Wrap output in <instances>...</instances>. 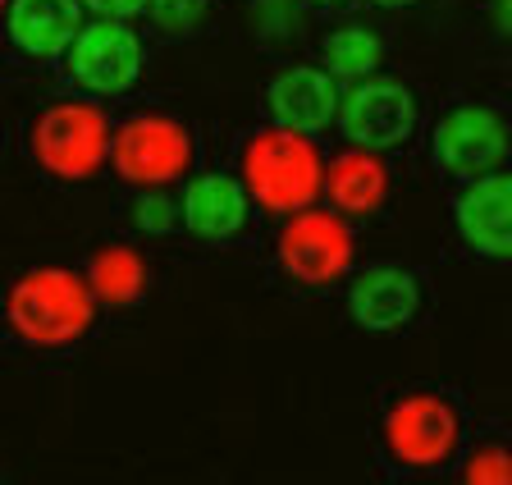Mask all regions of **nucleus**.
Wrapping results in <instances>:
<instances>
[{"label":"nucleus","mask_w":512,"mask_h":485,"mask_svg":"<svg viewBox=\"0 0 512 485\" xmlns=\"http://www.w3.org/2000/svg\"><path fill=\"white\" fill-rule=\"evenodd\" d=\"M5 321L32 348H64L92 330L96 298L87 280L69 266L23 270L5 293Z\"/></svg>","instance_id":"1"},{"label":"nucleus","mask_w":512,"mask_h":485,"mask_svg":"<svg viewBox=\"0 0 512 485\" xmlns=\"http://www.w3.org/2000/svg\"><path fill=\"white\" fill-rule=\"evenodd\" d=\"M243 188L261 211L293 216L302 206H316L325 188V156L316 138L293 129H261L243 142Z\"/></svg>","instance_id":"2"},{"label":"nucleus","mask_w":512,"mask_h":485,"mask_svg":"<svg viewBox=\"0 0 512 485\" xmlns=\"http://www.w3.org/2000/svg\"><path fill=\"white\" fill-rule=\"evenodd\" d=\"M32 156L51 179L83 184L110 165V119L92 101H51L32 124Z\"/></svg>","instance_id":"3"},{"label":"nucleus","mask_w":512,"mask_h":485,"mask_svg":"<svg viewBox=\"0 0 512 485\" xmlns=\"http://www.w3.org/2000/svg\"><path fill=\"white\" fill-rule=\"evenodd\" d=\"M380 440H384L389 463L407 467V472H435V467H444L458 453L462 417L444 394L412 389V394L394 399V408L384 412Z\"/></svg>","instance_id":"4"},{"label":"nucleus","mask_w":512,"mask_h":485,"mask_svg":"<svg viewBox=\"0 0 512 485\" xmlns=\"http://www.w3.org/2000/svg\"><path fill=\"white\" fill-rule=\"evenodd\" d=\"M275 257L288 280L307 284V289H330V284H339L352 270L357 238H352V225L339 211H330V206H302L279 229Z\"/></svg>","instance_id":"5"},{"label":"nucleus","mask_w":512,"mask_h":485,"mask_svg":"<svg viewBox=\"0 0 512 485\" xmlns=\"http://www.w3.org/2000/svg\"><path fill=\"white\" fill-rule=\"evenodd\" d=\"M110 165L133 188H170L192 170V133L174 115H133L110 129Z\"/></svg>","instance_id":"6"},{"label":"nucleus","mask_w":512,"mask_h":485,"mask_svg":"<svg viewBox=\"0 0 512 485\" xmlns=\"http://www.w3.org/2000/svg\"><path fill=\"white\" fill-rule=\"evenodd\" d=\"M416 97L398 78H362L339 97V133L362 151H389L403 147L416 133Z\"/></svg>","instance_id":"7"},{"label":"nucleus","mask_w":512,"mask_h":485,"mask_svg":"<svg viewBox=\"0 0 512 485\" xmlns=\"http://www.w3.org/2000/svg\"><path fill=\"white\" fill-rule=\"evenodd\" d=\"M508 151H512L508 119L494 106H480V101L453 106L430 133V156L453 179H476V174L499 170L508 161Z\"/></svg>","instance_id":"8"},{"label":"nucleus","mask_w":512,"mask_h":485,"mask_svg":"<svg viewBox=\"0 0 512 485\" xmlns=\"http://www.w3.org/2000/svg\"><path fill=\"white\" fill-rule=\"evenodd\" d=\"M64 65H69V78L83 92H92V97H119L142 74V37L128 28V19H92L69 42Z\"/></svg>","instance_id":"9"},{"label":"nucleus","mask_w":512,"mask_h":485,"mask_svg":"<svg viewBox=\"0 0 512 485\" xmlns=\"http://www.w3.org/2000/svg\"><path fill=\"white\" fill-rule=\"evenodd\" d=\"M453 225L476 257L512 261V170L467 179V188L453 197Z\"/></svg>","instance_id":"10"},{"label":"nucleus","mask_w":512,"mask_h":485,"mask_svg":"<svg viewBox=\"0 0 512 485\" xmlns=\"http://www.w3.org/2000/svg\"><path fill=\"white\" fill-rule=\"evenodd\" d=\"M339 97V78L320 65H288L266 87V106L279 129L307 133V138L325 133L339 119Z\"/></svg>","instance_id":"11"},{"label":"nucleus","mask_w":512,"mask_h":485,"mask_svg":"<svg viewBox=\"0 0 512 485\" xmlns=\"http://www.w3.org/2000/svg\"><path fill=\"white\" fill-rule=\"evenodd\" d=\"M416 312H421V280L403 266H371L348 284V316L371 335L403 330Z\"/></svg>","instance_id":"12"},{"label":"nucleus","mask_w":512,"mask_h":485,"mask_svg":"<svg viewBox=\"0 0 512 485\" xmlns=\"http://www.w3.org/2000/svg\"><path fill=\"white\" fill-rule=\"evenodd\" d=\"M247 211H252V197H247L243 179L234 174H197L183 188V206H179V225L202 243H229L234 234L247 229Z\"/></svg>","instance_id":"13"},{"label":"nucleus","mask_w":512,"mask_h":485,"mask_svg":"<svg viewBox=\"0 0 512 485\" xmlns=\"http://www.w3.org/2000/svg\"><path fill=\"white\" fill-rule=\"evenodd\" d=\"M83 28V0H10L5 33L32 60H55Z\"/></svg>","instance_id":"14"},{"label":"nucleus","mask_w":512,"mask_h":485,"mask_svg":"<svg viewBox=\"0 0 512 485\" xmlns=\"http://www.w3.org/2000/svg\"><path fill=\"white\" fill-rule=\"evenodd\" d=\"M320 197H330V211L339 216H371L389 197V170H384L380 151L348 147L325 165V188Z\"/></svg>","instance_id":"15"},{"label":"nucleus","mask_w":512,"mask_h":485,"mask_svg":"<svg viewBox=\"0 0 512 485\" xmlns=\"http://www.w3.org/2000/svg\"><path fill=\"white\" fill-rule=\"evenodd\" d=\"M83 280L96 302H106V307H133V302H142V293H147L151 270L138 248L110 243V248L92 252V266H87Z\"/></svg>","instance_id":"16"},{"label":"nucleus","mask_w":512,"mask_h":485,"mask_svg":"<svg viewBox=\"0 0 512 485\" xmlns=\"http://www.w3.org/2000/svg\"><path fill=\"white\" fill-rule=\"evenodd\" d=\"M320 60H325V74L343 78V83H362V78H375L384 60V37L366 23H343L334 28L325 42H320Z\"/></svg>","instance_id":"17"},{"label":"nucleus","mask_w":512,"mask_h":485,"mask_svg":"<svg viewBox=\"0 0 512 485\" xmlns=\"http://www.w3.org/2000/svg\"><path fill=\"white\" fill-rule=\"evenodd\" d=\"M462 485H512V449L480 444L462 463Z\"/></svg>","instance_id":"18"},{"label":"nucleus","mask_w":512,"mask_h":485,"mask_svg":"<svg viewBox=\"0 0 512 485\" xmlns=\"http://www.w3.org/2000/svg\"><path fill=\"white\" fill-rule=\"evenodd\" d=\"M133 225L142 234H174L179 229V202L165 188H142V197L133 202Z\"/></svg>","instance_id":"19"},{"label":"nucleus","mask_w":512,"mask_h":485,"mask_svg":"<svg viewBox=\"0 0 512 485\" xmlns=\"http://www.w3.org/2000/svg\"><path fill=\"white\" fill-rule=\"evenodd\" d=\"M211 0H147V14L160 33H192L206 19Z\"/></svg>","instance_id":"20"},{"label":"nucleus","mask_w":512,"mask_h":485,"mask_svg":"<svg viewBox=\"0 0 512 485\" xmlns=\"http://www.w3.org/2000/svg\"><path fill=\"white\" fill-rule=\"evenodd\" d=\"M96 19H133L147 10V0H83Z\"/></svg>","instance_id":"21"},{"label":"nucleus","mask_w":512,"mask_h":485,"mask_svg":"<svg viewBox=\"0 0 512 485\" xmlns=\"http://www.w3.org/2000/svg\"><path fill=\"white\" fill-rule=\"evenodd\" d=\"M494 28L503 37H512V0H494Z\"/></svg>","instance_id":"22"},{"label":"nucleus","mask_w":512,"mask_h":485,"mask_svg":"<svg viewBox=\"0 0 512 485\" xmlns=\"http://www.w3.org/2000/svg\"><path fill=\"white\" fill-rule=\"evenodd\" d=\"M375 10H403V5H412V0H371Z\"/></svg>","instance_id":"23"},{"label":"nucleus","mask_w":512,"mask_h":485,"mask_svg":"<svg viewBox=\"0 0 512 485\" xmlns=\"http://www.w3.org/2000/svg\"><path fill=\"white\" fill-rule=\"evenodd\" d=\"M307 5H343V0H307Z\"/></svg>","instance_id":"24"},{"label":"nucleus","mask_w":512,"mask_h":485,"mask_svg":"<svg viewBox=\"0 0 512 485\" xmlns=\"http://www.w3.org/2000/svg\"><path fill=\"white\" fill-rule=\"evenodd\" d=\"M0 10H10V0H0Z\"/></svg>","instance_id":"25"}]
</instances>
